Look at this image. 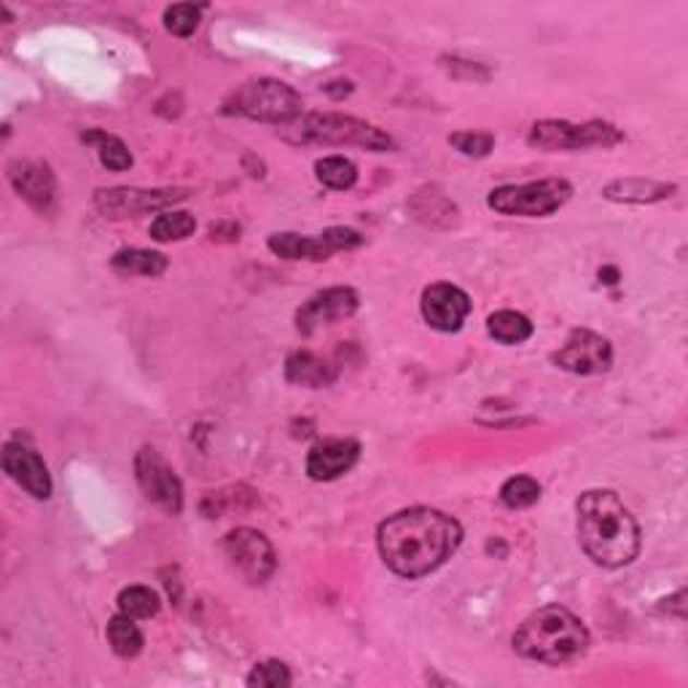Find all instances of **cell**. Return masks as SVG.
<instances>
[{
  "label": "cell",
  "instance_id": "1",
  "mask_svg": "<svg viewBox=\"0 0 688 688\" xmlns=\"http://www.w3.org/2000/svg\"><path fill=\"white\" fill-rule=\"evenodd\" d=\"M462 541L460 524L436 508H407L379 524L377 546L396 576L422 578L442 568Z\"/></svg>",
  "mask_w": 688,
  "mask_h": 688
},
{
  "label": "cell",
  "instance_id": "2",
  "mask_svg": "<svg viewBox=\"0 0 688 688\" xmlns=\"http://www.w3.org/2000/svg\"><path fill=\"white\" fill-rule=\"evenodd\" d=\"M578 541L600 568H624L640 552V528L613 490H589L578 497Z\"/></svg>",
  "mask_w": 688,
  "mask_h": 688
},
{
  "label": "cell",
  "instance_id": "3",
  "mask_svg": "<svg viewBox=\"0 0 688 688\" xmlns=\"http://www.w3.org/2000/svg\"><path fill=\"white\" fill-rule=\"evenodd\" d=\"M589 649V632L574 613L546 605L524 618L522 627L514 635V651L530 662L565 664L574 662Z\"/></svg>",
  "mask_w": 688,
  "mask_h": 688
},
{
  "label": "cell",
  "instance_id": "4",
  "mask_svg": "<svg viewBox=\"0 0 688 688\" xmlns=\"http://www.w3.org/2000/svg\"><path fill=\"white\" fill-rule=\"evenodd\" d=\"M224 111L245 116L253 121H271V124H293L302 116V95L293 86L275 79L248 81L231 92L224 102Z\"/></svg>",
  "mask_w": 688,
  "mask_h": 688
},
{
  "label": "cell",
  "instance_id": "5",
  "mask_svg": "<svg viewBox=\"0 0 688 688\" xmlns=\"http://www.w3.org/2000/svg\"><path fill=\"white\" fill-rule=\"evenodd\" d=\"M293 141L323 143V146H363L369 152H390L393 137L361 119L339 113H312L293 121Z\"/></svg>",
  "mask_w": 688,
  "mask_h": 688
},
{
  "label": "cell",
  "instance_id": "6",
  "mask_svg": "<svg viewBox=\"0 0 688 688\" xmlns=\"http://www.w3.org/2000/svg\"><path fill=\"white\" fill-rule=\"evenodd\" d=\"M574 196V186L563 178L519 183V186H497L490 192L487 205L500 216L543 218L557 213Z\"/></svg>",
  "mask_w": 688,
  "mask_h": 688
},
{
  "label": "cell",
  "instance_id": "7",
  "mask_svg": "<svg viewBox=\"0 0 688 688\" xmlns=\"http://www.w3.org/2000/svg\"><path fill=\"white\" fill-rule=\"evenodd\" d=\"M530 146L543 148V152H578V148H594L603 146L611 148L616 143L624 141L621 132L613 124L605 121H583V124H574V121H538L530 130Z\"/></svg>",
  "mask_w": 688,
  "mask_h": 688
},
{
  "label": "cell",
  "instance_id": "8",
  "mask_svg": "<svg viewBox=\"0 0 688 688\" xmlns=\"http://www.w3.org/2000/svg\"><path fill=\"white\" fill-rule=\"evenodd\" d=\"M224 552H227L231 565L245 576V581L264 583L271 574H275V548H271L269 538L258 533V530H231L227 541H224Z\"/></svg>",
  "mask_w": 688,
  "mask_h": 688
},
{
  "label": "cell",
  "instance_id": "9",
  "mask_svg": "<svg viewBox=\"0 0 688 688\" xmlns=\"http://www.w3.org/2000/svg\"><path fill=\"white\" fill-rule=\"evenodd\" d=\"M135 476L148 500L165 508L167 514H181L183 508V487L181 479L176 476L172 466L161 458L156 449H141L135 458Z\"/></svg>",
  "mask_w": 688,
  "mask_h": 688
},
{
  "label": "cell",
  "instance_id": "10",
  "mask_svg": "<svg viewBox=\"0 0 688 688\" xmlns=\"http://www.w3.org/2000/svg\"><path fill=\"white\" fill-rule=\"evenodd\" d=\"M563 372L578 374V377H592V374L608 372L613 363V347L600 334L578 328L568 337V342L559 347L552 355Z\"/></svg>",
  "mask_w": 688,
  "mask_h": 688
},
{
  "label": "cell",
  "instance_id": "11",
  "mask_svg": "<svg viewBox=\"0 0 688 688\" xmlns=\"http://www.w3.org/2000/svg\"><path fill=\"white\" fill-rule=\"evenodd\" d=\"M471 299L462 288L452 286V282H436V286L425 288L422 291V317L431 328L442 334L460 331L466 317L471 315Z\"/></svg>",
  "mask_w": 688,
  "mask_h": 688
},
{
  "label": "cell",
  "instance_id": "12",
  "mask_svg": "<svg viewBox=\"0 0 688 688\" xmlns=\"http://www.w3.org/2000/svg\"><path fill=\"white\" fill-rule=\"evenodd\" d=\"M183 196L186 192H181V189H156V192H146V189H100L95 194V205L102 216L124 218L137 216V213L161 210V207L181 202Z\"/></svg>",
  "mask_w": 688,
  "mask_h": 688
},
{
  "label": "cell",
  "instance_id": "13",
  "mask_svg": "<svg viewBox=\"0 0 688 688\" xmlns=\"http://www.w3.org/2000/svg\"><path fill=\"white\" fill-rule=\"evenodd\" d=\"M358 293L352 288H328L317 293L297 312V328L304 337H312L321 328L347 321L358 312Z\"/></svg>",
  "mask_w": 688,
  "mask_h": 688
},
{
  "label": "cell",
  "instance_id": "14",
  "mask_svg": "<svg viewBox=\"0 0 688 688\" xmlns=\"http://www.w3.org/2000/svg\"><path fill=\"white\" fill-rule=\"evenodd\" d=\"M3 468L27 495L36 500H46L51 495V476L46 462L38 452H33L25 444H5L3 449Z\"/></svg>",
  "mask_w": 688,
  "mask_h": 688
},
{
  "label": "cell",
  "instance_id": "15",
  "mask_svg": "<svg viewBox=\"0 0 688 688\" xmlns=\"http://www.w3.org/2000/svg\"><path fill=\"white\" fill-rule=\"evenodd\" d=\"M358 455H361V444L352 438H328L312 447L306 458V473L315 482H334L355 466Z\"/></svg>",
  "mask_w": 688,
  "mask_h": 688
},
{
  "label": "cell",
  "instance_id": "16",
  "mask_svg": "<svg viewBox=\"0 0 688 688\" xmlns=\"http://www.w3.org/2000/svg\"><path fill=\"white\" fill-rule=\"evenodd\" d=\"M9 181L16 189V194L25 196L36 210H49L55 205L57 183L55 176L40 161H11L9 165Z\"/></svg>",
  "mask_w": 688,
  "mask_h": 688
},
{
  "label": "cell",
  "instance_id": "17",
  "mask_svg": "<svg viewBox=\"0 0 688 688\" xmlns=\"http://www.w3.org/2000/svg\"><path fill=\"white\" fill-rule=\"evenodd\" d=\"M269 251L275 256L288 258V262H326L331 253H337L331 248V242L326 240V234L321 237H304L293 234V231H280V234L269 237Z\"/></svg>",
  "mask_w": 688,
  "mask_h": 688
},
{
  "label": "cell",
  "instance_id": "18",
  "mask_svg": "<svg viewBox=\"0 0 688 688\" xmlns=\"http://www.w3.org/2000/svg\"><path fill=\"white\" fill-rule=\"evenodd\" d=\"M286 377L297 385L326 387L337 379V369L328 366L323 358L312 355V352H293L286 363Z\"/></svg>",
  "mask_w": 688,
  "mask_h": 688
},
{
  "label": "cell",
  "instance_id": "19",
  "mask_svg": "<svg viewBox=\"0 0 688 688\" xmlns=\"http://www.w3.org/2000/svg\"><path fill=\"white\" fill-rule=\"evenodd\" d=\"M675 192V186L656 181H643V178H627V181H613L605 186V196L616 202H659L667 200Z\"/></svg>",
  "mask_w": 688,
  "mask_h": 688
},
{
  "label": "cell",
  "instance_id": "20",
  "mask_svg": "<svg viewBox=\"0 0 688 688\" xmlns=\"http://www.w3.org/2000/svg\"><path fill=\"white\" fill-rule=\"evenodd\" d=\"M487 331L490 337L497 339L500 345H522L533 337V323H530V317H524L522 312L500 310L495 312V315H490Z\"/></svg>",
  "mask_w": 688,
  "mask_h": 688
},
{
  "label": "cell",
  "instance_id": "21",
  "mask_svg": "<svg viewBox=\"0 0 688 688\" xmlns=\"http://www.w3.org/2000/svg\"><path fill=\"white\" fill-rule=\"evenodd\" d=\"M111 267L119 275H143V277H159L167 269V258L161 253L141 251V248H124V251L113 253Z\"/></svg>",
  "mask_w": 688,
  "mask_h": 688
},
{
  "label": "cell",
  "instance_id": "22",
  "mask_svg": "<svg viewBox=\"0 0 688 688\" xmlns=\"http://www.w3.org/2000/svg\"><path fill=\"white\" fill-rule=\"evenodd\" d=\"M106 635L116 656L132 659L143 651V632L137 629L135 618L124 616V613H119V616L111 618Z\"/></svg>",
  "mask_w": 688,
  "mask_h": 688
},
{
  "label": "cell",
  "instance_id": "23",
  "mask_svg": "<svg viewBox=\"0 0 688 688\" xmlns=\"http://www.w3.org/2000/svg\"><path fill=\"white\" fill-rule=\"evenodd\" d=\"M315 172L323 186L337 189V192H347L358 181V167L345 156H326V159L317 161Z\"/></svg>",
  "mask_w": 688,
  "mask_h": 688
},
{
  "label": "cell",
  "instance_id": "24",
  "mask_svg": "<svg viewBox=\"0 0 688 688\" xmlns=\"http://www.w3.org/2000/svg\"><path fill=\"white\" fill-rule=\"evenodd\" d=\"M84 143H92V146H97V152H100L102 167H108V170L121 172V170H130V167H132L130 148H126L124 143L119 141V137L108 135V132L95 130V132H86Z\"/></svg>",
  "mask_w": 688,
  "mask_h": 688
},
{
  "label": "cell",
  "instance_id": "25",
  "mask_svg": "<svg viewBox=\"0 0 688 688\" xmlns=\"http://www.w3.org/2000/svg\"><path fill=\"white\" fill-rule=\"evenodd\" d=\"M159 608V594L148 587H126L119 594V611L130 618H152Z\"/></svg>",
  "mask_w": 688,
  "mask_h": 688
},
{
  "label": "cell",
  "instance_id": "26",
  "mask_svg": "<svg viewBox=\"0 0 688 688\" xmlns=\"http://www.w3.org/2000/svg\"><path fill=\"white\" fill-rule=\"evenodd\" d=\"M196 229V221L192 213H165L152 224V237L156 242H172V240H186L189 234Z\"/></svg>",
  "mask_w": 688,
  "mask_h": 688
},
{
  "label": "cell",
  "instance_id": "27",
  "mask_svg": "<svg viewBox=\"0 0 688 688\" xmlns=\"http://www.w3.org/2000/svg\"><path fill=\"white\" fill-rule=\"evenodd\" d=\"M500 500L508 508H530L541 500V484L533 476H514L500 487Z\"/></svg>",
  "mask_w": 688,
  "mask_h": 688
},
{
  "label": "cell",
  "instance_id": "28",
  "mask_svg": "<svg viewBox=\"0 0 688 688\" xmlns=\"http://www.w3.org/2000/svg\"><path fill=\"white\" fill-rule=\"evenodd\" d=\"M202 20V9L194 3H176L165 11V27L167 33L178 38H189L194 36L196 27H200Z\"/></svg>",
  "mask_w": 688,
  "mask_h": 688
},
{
  "label": "cell",
  "instance_id": "29",
  "mask_svg": "<svg viewBox=\"0 0 688 688\" xmlns=\"http://www.w3.org/2000/svg\"><path fill=\"white\" fill-rule=\"evenodd\" d=\"M248 686H258V688L291 686V669H288L282 662H277V659H269V662H262L253 667V673L248 675Z\"/></svg>",
  "mask_w": 688,
  "mask_h": 688
},
{
  "label": "cell",
  "instance_id": "30",
  "mask_svg": "<svg viewBox=\"0 0 688 688\" xmlns=\"http://www.w3.org/2000/svg\"><path fill=\"white\" fill-rule=\"evenodd\" d=\"M449 143H452L462 156H476V159H482V156H487L490 152H493L495 137L490 135V132L468 130V132H458V135L449 137Z\"/></svg>",
  "mask_w": 688,
  "mask_h": 688
},
{
  "label": "cell",
  "instance_id": "31",
  "mask_svg": "<svg viewBox=\"0 0 688 688\" xmlns=\"http://www.w3.org/2000/svg\"><path fill=\"white\" fill-rule=\"evenodd\" d=\"M323 234H326V240L331 242L334 251H352V248L363 245V237L358 234L355 229L334 227V229H326V231H323Z\"/></svg>",
  "mask_w": 688,
  "mask_h": 688
},
{
  "label": "cell",
  "instance_id": "32",
  "mask_svg": "<svg viewBox=\"0 0 688 688\" xmlns=\"http://www.w3.org/2000/svg\"><path fill=\"white\" fill-rule=\"evenodd\" d=\"M213 240H237L240 237V227L234 224H218V227H210Z\"/></svg>",
  "mask_w": 688,
  "mask_h": 688
},
{
  "label": "cell",
  "instance_id": "33",
  "mask_svg": "<svg viewBox=\"0 0 688 688\" xmlns=\"http://www.w3.org/2000/svg\"><path fill=\"white\" fill-rule=\"evenodd\" d=\"M600 277H608V280H605V282H608V286H616L618 271L616 269H603V271H600Z\"/></svg>",
  "mask_w": 688,
  "mask_h": 688
}]
</instances>
